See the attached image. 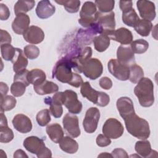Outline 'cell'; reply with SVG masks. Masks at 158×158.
Segmentation results:
<instances>
[{
    "mask_svg": "<svg viewBox=\"0 0 158 158\" xmlns=\"http://www.w3.org/2000/svg\"><path fill=\"white\" fill-rule=\"evenodd\" d=\"M152 28V23L151 21L139 19L134 26L135 30L142 36H147L149 35Z\"/></svg>",
    "mask_w": 158,
    "mask_h": 158,
    "instance_id": "cell-29",
    "label": "cell"
},
{
    "mask_svg": "<svg viewBox=\"0 0 158 158\" xmlns=\"http://www.w3.org/2000/svg\"><path fill=\"white\" fill-rule=\"evenodd\" d=\"M26 85L20 81H14L10 86V92L15 97H20L25 92Z\"/></svg>",
    "mask_w": 158,
    "mask_h": 158,
    "instance_id": "cell-42",
    "label": "cell"
},
{
    "mask_svg": "<svg viewBox=\"0 0 158 158\" xmlns=\"http://www.w3.org/2000/svg\"><path fill=\"white\" fill-rule=\"evenodd\" d=\"M108 70L110 73L117 79L126 81L129 78L130 67L122 64L115 59H111L107 64Z\"/></svg>",
    "mask_w": 158,
    "mask_h": 158,
    "instance_id": "cell-8",
    "label": "cell"
},
{
    "mask_svg": "<svg viewBox=\"0 0 158 158\" xmlns=\"http://www.w3.org/2000/svg\"><path fill=\"white\" fill-rule=\"evenodd\" d=\"M44 101L46 104L50 106V112L53 117L55 118H59L62 116L63 113V108L61 103L53 101L50 97H46Z\"/></svg>",
    "mask_w": 158,
    "mask_h": 158,
    "instance_id": "cell-32",
    "label": "cell"
},
{
    "mask_svg": "<svg viewBox=\"0 0 158 158\" xmlns=\"http://www.w3.org/2000/svg\"><path fill=\"white\" fill-rule=\"evenodd\" d=\"M36 120L41 127H44L48 125L51 120L49 110L46 109L38 112L36 116Z\"/></svg>",
    "mask_w": 158,
    "mask_h": 158,
    "instance_id": "cell-40",
    "label": "cell"
},
{
    "mask_svg": "<svg viewBox=\"0 0 158 158\" xmlns=\"http://www.w3.org/2000/svg\"><path fill=\"white\" fill-rule=\"evenodd\" d=\"M16 99L10 95H6L1 97V111H9L14 109L16 106Z\"/></svg>",
    "mask_w": 158,
    "mask_h": 158,
    "instance_id": "cell-35",
    "label": "cell"
},
{
    "mask_svg": "<svg viewBox=\"0 0 158 158\" xmlns=\"http://www.w3.org/2000/svg\"><path fill=\"white\" fill-rule=\"evenodd\" d=\"M102 131L108 138L117 139L123 135L124 128L119 120L114 118H109L104 123Z\"/></svg>",
    "mask_w": 158,
    "mask_h": 158,
    "instance_id": "cell-7",
    "label": "cell"
},
{
    "mask_svg": "<svg viewBox=\"0 0 158 158\" xmlns=\"http://www.w3.org/2000/svg\"><path fill=\"white\" fill-rule=\"evenodd\" d=\"M64 100L63 104L70 113L78 114L82 110V104L78 99L77 94L74 91L67 89L64 91Z\"/></svg>",
    "mask_w": 158,
    "mask_h": 158,
    "instance_id": "cell-10",
    "label": "cell"
},
{
    "mask_svg": "<svg viewBox=\"0 0 158 158\" xmlns=\"http://www.w3.org/2000/svg\"><path fill=\"white\" fill-rule=\"evenodd\" d=\"M33 89L38 94L44 95L56 93L59 89V86L52 81L45 80L38 85L33 86Z\"/></svg>",
    "mask_w": 158,
    "mask_h": 158,
    "instance_id": "cell-23",
    "label": "cell"
},
{
    "mask_svg": "<svg viewBox=\"0 0 158 158\" xmlns=\"http://www.w3.org/2000/svg\"><path fill=\"white\" fill-rule=\"evenodd\" d=\"M94 4L98 7L99 12L107 13L112 11L114 8V0H96Z\"/></svg>",
    "mask_w": 158,
    "mask_h": 158,
    "instance_id": "cell-38",
    "label": "cell"
},
{
    "mask_svg": "<svg viewBox=\"0 0 158 158\" xmlns=\"http://www.w3.org/2000/svg\"><path fill=\"white\" fill-rule=\"evenodd\" d=\"M80 93L83 97L86 98L88 101L96 104L100 91L93 89L88 81H85L82 83Z\"/></svg>",
    "mask_w": 158,
    "mask_h": 158,
    "instance_id": "cell-22",
    "label": "cell"
},
{
    "mask_svg": "<svg viewBox=\"0 0 158 158\" xmlns=\"http://www.w3.org/2000/svg\"><path fill=\"white\" fill-rule=\"evenodd\" d=\"M16 51V48H14L10 44H1V52L2 58L7 60H12Z\"/></svg>",
    "mask_w": 158,
    "mask_h": 158,
    "instance_id": "cell-39",
    "label": "cell"
},
{
    "mask_svg": "<svg viewBox=\"0 0 158 158\" xmlns=\"http://www.w3.org/2000/svg\"><path fill=\"white\" fill-rule=\"evenodd\" d=\"M122 18L123 22L126 25L131 27H134V26L139 20L138 14L133 8L126 12L122 13Z\"/></svg>",
    "mask_w": 158,
    "mask_h": 158,
    "instance_id": "cell-34",
    "label": "cell"
},
{
    "mask_svg": "<svg viewBox=\"0 0 158 158\" xmlns=\"http://www.w3.org/2000/svg\"><path fill=\"white\" fill-rule=\"evenodd\" d=\"M110 39L106 35L100 34L96 36L93 40L95 49L100 52L106 51L110 45Z\"/></svg>",
    "mask_w": 158,
    "mask_h": 158,
    "instance_id": "cell-28",
    "label": "cell"
},
{
    "mask_svg": "<svg viewBox=\"0 0 158 158\" xmlns=\"http://www.w3.org/2000/svg\"><path fill=\"white\" fill-rule=\"evenodd\" d=\"M130 47L134 53L143 54L148 50L149 43L145 40L138 39L131 43Z\"/></svg>",
    "mask_w": 158,
    "mask_h": 158,
    "instance_id": "cell-36",
    "label": "cell"
},
{
    "mask_svg": "<svg viewBox=\"0 0 158 158\" xmlns=\"http://www.w3.org/2000/svg\"><path fill=\"white\" fill-rule=\"evenodd\" d=\"M135 149L137 154L143 157H152L154 156L153 152L155 151L152 150L150 142L145 139L137 141L135 146Z\"/></svg>",
    "mask_w": 158,
    "mask_h": 158,
    "instance_id": "cell-25",
    "label": "cell"
},
{
    "mask_svg": "<svg viewBox=\"0 0 158 158\" xmlns=\"http://www.w3.org/2000/svg\"><path fill=\"white\" fill-rule=\"evenodd\" d=\"M30 19L26 14H20L16 15L12 23V28L14 33L18 35H23L29 28Z\"/></svg>",
    "mask_w": 158,
    "mask_h": 158,
    "instance_id": "cell-18",
    "label": "cell"
},
{
    "mask_svg": "<svg viewBox=\"0 0 158 158\" xmlns=\"http://www.w3.org/2000/svg\"><path fill=\"white\" fill-rule=\"evenodd\" d=\"M23 49L25 56L31 60L37 58L40 55V49L35 45H27L24 47Z\"/></svg>",
    "mask_w": 158,
    "mask_h": 158,
    "instance_id": "cell-43",
    "label": "cell"
},
{
    "mask_svg": "<svg viewBox=\"0 0 158 158\" xmlns=\"http://www.w3.org/2000/svg\"><path fill=\"white\" fill-rule=\"evenodd\" d=\"M117 60L128 67L135 64L134 52L128 45H120L117 51Z\"/></svg>",
    "mask_w": 158,
    "mask_h": 158,
    "instance_id": "cell-14",
    "label": "cell"
},
{
    "mask_svg": "<svg viewBox=\"0 0 158 158\" xmlns=\"http://www.w3.org/2000/svg\"><path fill=\"white\" fill-rule=\"evenodd\" d=\"M143 77H144V72L139 65L135 64L130 66L128 79L131 83H137Z\"/></svg>",
    "mask_w": 158,
    "mask_h": 158,
    "instance_id": "cell-33",
    "label": "cell"
},
{
    "mask_svg": "<svg viewBox=\"0 0 158 158\" xmlns=\"http://www.w3.org/2000/svg\"><path fill=\"white\" fill-rule=\"evenodd\" d=\"M0 91H1V97L4 96L7 94L9 91V87L6 83L2 81L0 83Z\"/></svg>",
    "mask_w": 158,
    "mask_h": 158,
    "instance_id": "cell-52",
    "label": "cell"
},
{
    "mask_svg": "<svg viewBox=\"0 0 158 158\" xmlns=\"http://www.w3.org/2000/svg\"><path fill=\"white\" fill-rule=\"evenodd\" d=\"M97 12L96 4L91 1L85 2L80 12V19H88L95 17Z\"/></svg>",
    "mask_w": 158,
    "mask_h": 158,
    "instance_id": "cell-30",
    "label": "cell"
},
{
    "mask_svg": "<svg viewBox=\"0 0 158 158\" xmlns=\"http://www.w3.org/2000/svg\"><path fill=\"white\" fill-rule=\"evenodd\" d=\"M35 1H18L14 5V12L16 15L31 10L35 6Z\"/></svg>",
    "mask_w": 158,
    "mask_h": 158,
    "instance_id": "cell-31",
    "label": "cell"
},
{
    "mask_svg": "<svg viewBox=\"0 0 158 158\" xmlns=\"http://www.w3.org/2000/svg\"><path fill=\"white\" fill-rule=\"evenodd\" d=\"M59 143L60 148L69 154H74L78 149V143L70 136L63 137Z\"/></svg>",
    "mask_w": 158,
    "mask_h": 158,
    "instance_id": "cell-26",
    "label": "cell"
},
{
    "mask_svg": "<svg viewBox=\"0 0 158 158\" xmlns=\"http://www.w3.org/2000/svg\"><path fill=\"white\" fill-rule=\"evenodd\" d=\"M112 157L111 154H109L108 152H102L101 154H99L98 156V157Z\"/></svg>",
    "mask_w": 158,
    "mask_h": 158,
    "instance_id": "cell-55",
    "label": "cell"
},
{
    "mask_svg": "<svg viewBox=\"0 0 158 158\" xmlns=\"http://www.w3.org/2000/svg\"><path fill=\"white\" fill-rule=\"evenodd\" d=\"M109 101H110L109 96L104 92L100 91L96 105L101 107H105L109 103Z\"/></svg>",
    "mask_w": 158,
    "mask_h": 158,
    "instance_id": "cell-46",
    "label": "cell"
},
{
    "mask_svg": "<svg viewBox=\"0 0 158 158\" xmlns=\"http://www.w3.org/2000/svg\"><path fill=\"white\" fill-rule=\"evenodd\" d=\"M23 144L28 152L35 154L39 158L52 157L51 151L46 146L43 140L37 136L27 137L23 141Z\"/></svg>",
    "mask_w": 158,
    "mask_h": 158,
    "instance_id": "cell-5",
    "label": "cell"
},
{
    "mask_svg": "<svg viewBox=\"0 0 158 158\" xmlns=\"http://www.w3.org/2000/svg\"><path fill=\"white\" fill-rule=\"evenodd\" d=\"M95 19L96 22L91 27L97 33L106 35L109 37L115 28L114 12L112 11L107 13L97 12Z\"/></svg>",
    "mask_w": 158,
    "mask_h": 158,
    "instance_id": "cell-4",
    "label": "cell"
},
{
    "mask_svg": "<svg viewBox=\"0 0 158 158\" xmlns=\"http://www.w3.org/2000/svg\"><path fill=\"white\" fill-rule=\"evenodd\" d=\"M29 71L27 69L23 70L18 73H15L14 77V81H20L24 83L27 86H28L30 83L28 80V74Z\"/></svg>",
    "mask_w": 158,
    "mask_h": 158,
    "instance_id": "cell-44",
    "label": "cell"
},
{
    "mask_svg": "<svg viewBox=\"0 0 158 158\" xmlns=\"http://www.w3.org/2000/svg\"><path fill=\"white\" fill-rule=\"evenodd\" d=\"M12 122L14 128L20 133H27L30 132L32 129L31 120L24 114H17L14 117Z\"/></svg>",
    "mask_w": 158,
    "mask_h": 158,
    "instance_id": "cell-16",
    "label": "cell"
},
{
    "mask_svg": "<svg viewBox=\"0 0 158 158\" xmlns=\"http://www.w3.org/2000/svg\"><path fill=\"white\" fill-rule=\"evenodd\" d=\"M46 131L49 138L55 143H59L64 137L63 130L60 125L57 123L47 126Z\"/></svg>",
    "mask_w": 158,
    "mask_h": 158,
    "instance_id": "cell-24",
    "label": "cell"
},
{
    "mask_svg": "<svg viewBox=\"0 0 158 158\" xmlns=\"http://www.w3.org/2000/svg\"><path fill=\"white\" fill-rule=\"evenodd\" d=\"M10 16V11L7 6L2 3L0 4V19L6 20Z\"/></svg>",
    "mask_w": 158,
    "mask_h": 158,
    "instance_id": "cell-47",
    "label": "cell"
},
{
    "mask_svg": "<svg viewBox=\"0 0 158 158\" xmlns=\"http://www.w3.org/2000/svg\"><path fill=\"white\" fill-rule=\"evenodd\" d=\"M7 120L6 115L3 114L2 112H1V122H0V127L2 126H7Z\"/></svg>",
    "mask_w": 158,
    "mask_h": 158,
    "instance_id": "cell-54",
    "label": "cell"
},
{
    "mask_svg": "<svg viewBox=\"0 0 158 158\" xmlns=\"http://www.w3.org/2000/svg\"><path fill=\"white\" fill-rule=\"evenodd\" d=\"M46 76L44 71L39 69H34L29 71L28 80L30 84L38 85L46 80Z\"/></svg>",
    "mask_w": 158,
    "mask_h": 158,
    "instance_id": "cell-27",
    "label": "cell"
},
{
    "mask_svg": "<svg viewBox=\"0 0 158 158\" xmlns=\"http://www.w3.org/2000/svg\"><path fill=\"white\" fill-rule=\"evenodd\" d=\"M1 33V37H0V41H1V44H10L12 41V38L9 33L2 29L0 30Z\"/></svg>",
    "mask_w": 158,
    "mask_h": 158,
    "instance_id": "cell-48",
    "label": "cell"
},
{
    "mask_svg": "<svg viewBox=\"0 0 158 158\" xmlns=\"http://www.w3.org/2000/svg\"><path fill=\"white\" fill-rule=\"evenodd\" d=\"M134 88V93L138 98L140 105L149 107L154 102V85L149 78L143 77Z\"/></svg>",
    "mask_w": 158,
    "mask_h": 158,
    "instance_id": "cell-3",
    "label": "cell"
},
{
    "mask_svg": "<svg viewBox=\"0 0 158 158\" xmlns=\"http://www.w3.org/2000/svg\"><path fill=\"white\" fill-rule=\"evenodd\" d=\"M24 40L30 44H39L44 38V33L43 30L39 27L31 25L23 34Z\"/></svg>",
    "mask_w": 158,
    "mask_h": 158,
    "instance_id": "cell-15",
    "label": "cell"
},
{
    "mask_svg": "<svg viewBox=\"0 0 158 158\" xmlns=\"http://www.w3.org/2000/svg\"><path fill=\"white\" fill-rule=\"evenodd\" d=\"M72 69L73 65L71 60L69 57H65L56 62L52 70V77L62 83L78 88L83 81L79 74L72 72Z\"/></svg>",
    "mask_w": 158,
    "mask_h": 158,
    "instance_id": "cell-1",
    "label": "cell"
},
{
    "mask_svg": "<svg viewBox=\"0 0 158 158\" xmlns=\"http://www.w3.org/2000/svg\"><path fill=\"white\" fill-rule=\"evenodd\" d=\"M14 157H28V156L23 150L18 149L15 151L14 154Z\"/></svg>",
    "mask_w": 158,
    "mask_h": 158,
    "instance_id": "cell-53",
    "label": "cell"
},
{
    "mask_svg": "<svg viewBox=\"0 0 158 158\" xmlns=\"http://www.w3.org/2000/svg\"><path fill=\"white\" fill-rule=\"evenodd\" d=\"M25 56L20 48H16L15 54L11 60L13 64V70L15 73H18L26 69L28 65V60Z\"/></svg>",
    "mask_w": 158,
    "mask_h": 158,
    "instance_id": "cell-21",
    "label": "cell"
},
{
    "mask_svg": "<svg viewBox=\"0 0 158 158\" xmlns=\"http://www.w3.org/2000/svg\"><path fill=\"white\" fill-rule=\"evenodd\" d=\"M126 128L132 136L144 140L150 136L149 123L145 119L138 116L136 113L133 114L124 119Z\"/></svg>",
    "mask_w": 158,
    "mask_h": 158,
    "instance_id": "cell-2",
    "label": "cell"
},
{
    "mask_svg": "<svg viewBox=\"0 0 158 158\" xmlns=\"http://www.w3.org/2000/svg\"><path fill=\"white\" fill-rule=\"evenodd\" d=\"M99 85L100 86L104 89H110L112 86V80L109 78V77H104L102 78H101L100 80H99Z\"/></svg>",
    "mask_w": 158,
    "mask_h": 158,
    "instance_id": "cell-49",
    "label": "cell"
},
{
    "mask_svg": "<svg viewBox=\"0 0 158 158\" xmlns=\"http://www.w3.org/2000/svg\"><path fill=\"white\" fill-rule=\"evenodd\" d=\"M111 155L112 157H115V158H124V157H128V156L127 153V152L122 149V148H116L114 149L112 152Z\"/></svg>",
    "mask_w": 158,
    "mask_h": 158,
    "instance_id": "cell-50",
    "label": "cell"
},
{
    "mask_svg": "<svg viewBox=\"0 0 158 158\" xmlns=\"http://www.w3.org/2000/svg\"><path fill=\"white\" fill-rule=\"evenodd\" d=\"M56 8L48 0L38 2L36 8V14L40 19H45L51 17L55 12Z\"/></svg>",
    "mask_w": 158,
    "mask_h": 158,
    "instance_id": "cell-20",
    "label": "cell"
},
{
    "mask_svg": "<svg viewBox=\"0 0 158 158\" xmlns=\"http://www.w3.org/2000/svg\"><path fill=\"white\" fill-rule=\"evenodd\" d=\"M92 52L91 48L86 46L80 49L78 52L74 55V56L69 57L73 64V70L78 73H81V66L87 60L91 58Z\"/></svg>",
    "mask_w": 158,
    "mask_h": 158,
    "instance_id": "cell-13",
    "label": "cell"
},
{
    "mask_svg": "<svg viewBox=\"0 0 158 158\" xmlns=\"http://www.w3.org/2000/svg\"><path fill=\"white\" fill-rule=\"evenodd\" d=\"M59 4L64 6L66 11L69 13H77L79 10L80 1L78 0L55 1Z\"/></svg>",
    "mask_w": 158,
    "mask_h": 158,
    "instance_id": "cell-37",
    "label": "cell"
},
{
    "mask_svg": "<svg viewBox=\"0 0 158 158\" xmlns=\"http://www.w3.org/2000/svg\"><path fill=\"white\" fill-rule=\"evenodd\" d=\"M14 137L12 130L7 126L0 127V142L7 143L11 141Z\"/></svg>",
    "mask_w": 158,
    "mask_h": 158,
    "instance_id": "cell-41",
    "label": "cell"
},
{
    "mask_svg": "<svg viewBox=\"0 0 158 158\" xmlns=\"http://www.w3.org/2000/svg\"><path fill=\"white\" fill-rule=\"evenodd\" d=\"M102 64L97 58L89 59L81 67V73H83L85 77L91 80H96L99 78L102 75Z\"/></svg>",
    "mask_w": 158,
    "mask_h": 158,
    "instance_id": "cell-6",
    "label": "cell"
},
{
    "mask_svg": "<svg viewBox=\"0 0 158 158\" xmlns=\"http://www.w3.org/2000/svg\"><path fill=\"white\" fill-rule=\"evenodd\" d=\"M120 9L122 11V13L126 12L132 9L133 2L131 1H119Z\"/></svg>",
    "mask_w": 158,
    "mask_h": 158,
    "instance_id": "cell-51",
    "label": "cell"
},
{
    "mask_svg": "<svg viewBox=\"0 0 158 158\" xmlns=\"http://www.w3.org/2000/svg\"><path fill=\"white\" fill-rule=\"evenodd\" d=\"M99 118L100 112L97 107L89 108L86 112L83 121V126L85 131L88 133H94L97 128Z\"/></svg>",
    "mask_w": 158,
    "mask_h": 158,
    "instance_id": "cell-9",
    "label": "cell"
},
{
    "mask_svg": "<svg viewBox=\"0 0 158 158\" xmlns=\"http://www.w3.org/2000/svg\"><path fill=\"white\" fill-rule=\"evenodd\" d=\"M64 128L72 138H77L80 135L78 118L77 115L72 113H67L62 120Z\"/></svg>",
    "mask_w": 158,
    "mask_h": 158,
    "instance_id": "cell-11",
    "label": "cell"
},
{
    "mask_svg": "<svg viewBox=\"0 0 158 158\" xmlns=\"http://www.w3.org/2000/svg\"><path fill=\"white\" fill-rule=\"evenodd\" d=\"M136 6L140 16L143 19L149 21L153 20L156 17V7L153 2L146 0H139L136 2Z\"/></svg>",
    "mask_w": 158,
    "mask_h": 158,
    "instance_id": "cell-12",
    "label": "cell"
},
{
    "mask_svg": "<svg viewBox=\"0 0 158 158\" xmlns=\"http://www.w3.org/2000/svg\"><path fill=\"white\" fill-rule=\"evenodd\" d=\"M116 106L120 116L123 120L129 115L135 113L133 102L128 97L123 96L119 98L117 101Z\"/></svg>",
    "mask_w": 158,
    "mask_h": 158,
    "instance_id": "cell-17",
    "label": "cell"
},
{
    "mask_svg": "<svg viewBox=\"0 0 158 158\" xmlns=\"http://www.w3.org/2000/svg\"><path fill=\"white\" fill-rule=\"evenodd\" d=\"M96 142L98 146L100 147H106L111 143V140L104 134H99L96 138Z\"/></svg>",
    "mask_w": 158,
    "mask_h": 158,
    "instance_id": "cell-45",
    "label": "cell"
},
{
    "mask_svg": "<svg viewBox=\"0 0 158 158\" xmlns=\"http://www.w3.org/2000/svg\"><path fill=\"white\" fill-rule=\"evenodd\" d=\"M109 38L120 43L122 45H127L132 42L133 35L128 29L121 27L115 30L109 36Z\"/></svg>",
    "mask_w": 158,
    "mask_h": 158,
    "instance_id": "cell-19",
    "label": "cell"
}]
</instances>
